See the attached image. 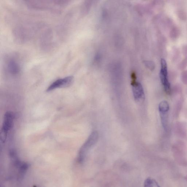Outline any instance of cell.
Returning a JSON list of instances; mask_svg holds the SVG:
<instances>
[{
    "mask_svg": "<svg viewBox=\"0 0 187 187\" xmlns=\"http://www.w3.org/2000/svg\"><path fill=\"white\" fill-rule=\"evenodd\" d=\"M98 138V133L97 131H94L91 133L79 151L78 161L80 164L85 161L88 152L97 143Z\"/></svg>",
    "mask_w": 187,
    "mask_h": 187,
    "instance_id": "obj_1",
    "label": "cell"
},
{
    "mask_svg": "<svg viewBox=\"0 0 187 187\" xmlns=\"http://www.w3.org/2000/svg\"><path fill=\"white\" fill-rule=\"evenodd\" d=\"M182 142H178L173 147V152L176 161L181 165L187 164L184 155L185 146Z\"/></svg>",
    "mask_w": 187,
    "mask_h": 187,
    "instance_id": "obj_2",
    "label": "cell"
},
{
    "mask_svg": "<svg viewBox=\"0 0 187 187\" xmlns=\"http://www.w3.org/2000/svg\"><path fill=\"white\" fill-rule=\"evenodd\" d=\"M161 68L160 71V77L164 90L167 93L171 92V86L167 77V64L165 60L162 59L161 62Z\"/></svg>",
    "mask_w": 187,
    "mask_h": 187,
    "instance_id": "obj_3",
    "label": "cell"
},
{
    "mask_svg": "<svg viewBox=\"0 0 187 187\" xmlns=\"http://www.w3.org/2000/svg\"><path fill=\"white\" fill-rule=\"evenodd\" d=\"M73 81L74 77L73 76H68L64 78L58 79L48 87L47 89V92H50L58 88L67 87L72 84Z\"/></svg>",
    "mask_w": 187,
    "mask_h": 187,
    "instance_id": "obj_4",
    "label": "cell"
},
{
    "mask_svg": "<svg viewBox=\"0 0 187 187\" xmlns=\"http://www.w3.org/2000/svg\"><path fill=\"white\" fill-rule=\"evenodd\" d=\"M132 86L134 98L136 101H140L144 96L143 87L140 83L136 82L134 79L132 80Z\"/></svg>",
    "mask_w": 187,
    "mask_h": 187,
    "instance_id": "obj_5",
    "label": "cell"
},
{
    "mask_svg": "<svg viewBox=\"0 0 187 187\" xmlns=\"http://www.w3.org/2000/svg\"><path fill=\"white\" fill-rule=\"evenodd\" d=\"M13 114L11 112H7L4 115V122L1 130L8 132L12 125Z\"/></svg>",
    "mask_w": 187,
    "mask_h": 187,
    "instance_id": "obj_6",
    "label": "cell"
},
{
    "mask_svg": "<svg viewBox=\"0 0 187 187\" xmlns=\"http://www.w3.org/2000/svg\"><path fill=\"white\" fill-rule=\"evenodd\" d=\"M29 167V164L26 163L21 162L18 167L19 168L18 174L17 176L18 180L21 181L23 179L25 173Z\"/></svg>",
    "mask_w": 187,
    "mask_h": 187,
    "instance_id": "obj_7",
    "label": "cell"
},
{
    "mask_svg": "<svg viewBox=\"0 0 187 187\" xmlns=\"http://www.w3.org/2000/svg\"><path fill=\"white\" fill-rule=\"evenodd\" d=\"M9 70L11 74H16L19 71V67L17 63L14 60L10 61L8 64Z\"/></svg>",
    "mask_w": 187,
    "mask_h": 187,
    "instance_id": "obj_8",
    "label": "cell"
},
{
    "mask_svg": "<svg viewBox=\"0 0 187 187\" xmlns=\"http://www.w3.org/2000/svg\"><path fill=\"white\" fill-rule=\"evenodd\" d=\"M160 113H167L169 110V105L167 101H161L159 105Z\"/></svg>",
    "mask_w": 187,
    "mask_h": 187,
    "instance_id": "obj_9",
    "label": "cell"
},
{
    "mask_svg": "<svg viewBox=\"0 0 187 187\" xmlns=\"http://www.w3.org/2000/svg\"><path fill=\"white\" fill-rule=\"evenodd\" d=\"M144 187H160L156 181L151 178H149L145 180L144 183Z\"/></svg>",
    "mask_w": 187,
    "mask_h": 187,
    "instance_id": "obj_10",
    "label": "cell"
},
{
    "mask_svg": "<svg viewBox=\"0 0 187 187\" xmlns=\"http://www.w3.org/2000/svg\"><path fill=\"white\" fill-rule=\"evenodd\" d=\"M144 63L146 66L151 70H153L155 68V64L151 61H144Z\"/></svg>",
    "mask_w": 187,
    "mask_h": 187,
    "instance_id": "obj_11",
    "label": "cell"
},
{
    "mask_svg": "<svg viewBox=\"0 0 187 187\" xmlns=\"http://www.w3.org/2000/svg\"><path fill=\"white\" fill-rule=\"evenodd\" d=\"M177 132L179 134V135L181 136L184 135L185 134V127L182 126V124H178V125H177Z\"/></svg>",
    "mask_w": 187,
    "mask_h": 187,
    "instance_id": "obj_12",
    "label": "cell"
},
{
    "mask_svg": "<svg viewBox=\"0 0 187 187\" xmlns=\"http://www.w3.org/2000/svg\"><path fill=\"white\" fill-rule=\"evenodd\" d=\"M7 133L8 132H6L2 130H1L0 138H1V142H2L3 143H4L6 139Z\"/></svg>",
    "mask_w": 187,
    "mask_h": 187,
    "instance_id": "obj_13",
    "label": "cell"
},
{
    "mask_svg": "<svg viewBox=\"0 0 187 187\" xmlns=\"http://www.w3.org/2000/svg\"><path fill=\"white\" fill-rule=\"evenodd\" d=\"M186 13L180 11V12H179L178 14V15L179 17V18H181V19H186Z\"/></svg>",
    "mask_w": 187,
    "mask_h": 187,
    "instance_id": "obj_14",
    "label": "cell"
},
{
    "mask_svg": "<svg viewBox=\"0 0 187 187\" xmlns=\"http://www.w3.org/2000/svg\"><path fill=\"white\" fill-rule=\"evenodd\" d=\"M185 180L187 181V175H186V176H185Z\"/></svg>",
    "mask_w": 187,
    "mask_h": 187,
    "instance_id": "obj_15",
    "label": "cell"
},
{
    "mask_svg": "<svg viewBox=\"0 0 187 187\" xmlns=\"http://www.w3.org/2000/svg\"></svg>",
    "mask_w": 187,
    "mask_h": 187,
    "instance_id": "obj_16",
    "label": "cell"
}]
</instances>
